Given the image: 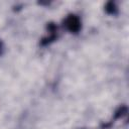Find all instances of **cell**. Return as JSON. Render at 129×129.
<instances>
[{"label": "cell", "instance_id": "6da1fadb", "mask_svg": "<svg viewBox=\"0 0 129 129\" xmlns=\"http://www.w3.org/2000/svg\"><path fill=\"white\" fill-rule=\"evenodd\" d=\"M66 25L68 27L69 30L73 31V32H76L80 29L81 27V22H80V19L75 16V15H71L70 17L67 18L66 20Z\"/></svg>", "mask_w": 129, "mask_h": 129}, {"label": "cell", "instance_id": "7a4b0ae2", "mask_svg": "<svg viewBox=\"0 0 129 129\" xmlns=\"http://www.w3.org/2000/svg\"><path fill=\"white\" fill-rule=\"evenodd\" d=\"M0 47H1V43H0Z\"/></svg>", "mask_w": 129, "mask_h": 129}]
</instances>
